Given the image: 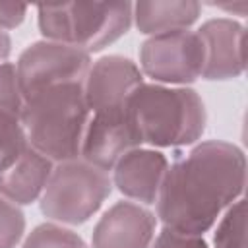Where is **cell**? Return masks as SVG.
I'll list each match as a JSON object with an SVG mask.
<instances>
[{"mask_svg":"<svg viewBox=\"0 0 248 248\" xmlns=\"http://www.w3.org/2000/svg\"><path fill=\"white\" fill-rule=\"evenodd\" d=\"M246 159L238 145L209 140L174 159L167 169L157 217L165 227L200 234L207 232L221 213L242 198Z\"/></svg>","mask_w":248,"mask_h":248,"instance_id":"cell-1","label":"cell"},{"mask_svg":"<svg viewBox=\"0 0 248 248\" xmlns=\"http://www.w3.org/2000/svg\"><path fill=\"white\" fill-rule=\"evenodd\" d=\"M89 118L83 83L45 89L27 99L21 110L29 145L52 163L79 159Z\"/></svg>","mask_w":248,"mask_h":248,"instance_id":"cell-2","label":"cell"},{"mask_svg":"<svg viewBox=\"0 0 248 248\" xmlns=\"http://www.w3.org/2000/svg\"><path fill=\"white\" fill-rule=\"evenodd\" d=\"M126 108L141 141L153 147L196 143L207 124L205 105L192 87L141 83L128 97Z\"/></svg>","mask_w":248,"mask_h":248,"instance_id":"cell-3","label":"cell"},{"mask_svg":"<svg viewBox=\"0 0 248 248\" xmlns=\"http://www.w3.org/2000/svg\"><path fill=\"white\" fill-rule=\"evenodd\" d=\"M39 31L46 41L99 52L128 33L134 19L132 2H62L37 8Z\"/></svg>","mask_w":248,"mask_h":248,"instance_id":"cell-4","label":"cell"},{"mask_svg":"<svg viewBox=\"0 0 248 248\" xmlns=\"http://www.w3.org/2000/svg\"><path fill=\"white\" fill-rule=\"evenodd\" d=\"M112 192V180L83 159L56 163L41 196V211L56 223L81 225L93 217Z\"/></svg>","mask_w":248,"mask_h":248,"instance_id":"cell-5","label":"cell"},{"mask_svg":"<svg viewBox=\"0 0 248 248\" xmlns=\"http://www.w3.org/2000/svg\"><path fill=\"white\" fill-rule=\"evenodd\" d=\"M89 66L91 54L79 48L52 41H37L29 45L19 54L16 66L23 101L56 85L83 83Z\"/></svg>","mask_w":248,"mask_h":248,"instance_id":"cell-6","label":"cell"},{"mask_svg":"<svg viewBox=\"0 0 248 248\" xmlns=\"http://www.w3.org/2000/svg\"><path fill=\"white\" fill-rule=\"evenodd\" d=\"M141 72L161 83H194L203 70V45L198 33L180 29L153 35L140 48Z\"/></svg>","mask_w":248,"mask_h":248,"instance_id":"cell-7","label":"cell"},{"mask_svg":"<svg viewBox=\"0 0 248 248\" xmlns=\"http://www.w3.org/2000/svg\"><path fill=\"white\" fill-rule=\"evenodd\" d=\"M141 143L140 132L126 107L93 112L83 136L79 159L101 170H110L120 157L138 149Z\"/></svg>","mask_w":248,"mask_h":248,"instance_id":"cell-8","label":"cell"},{"mask_svg":"<svg viewBox=\"0 0 248 248\" xmlns=\"http://www.w3.org/2000/svg\"><path fill=\"white\" fill-rule=\"evenodd\" d=\"M143 83L136 62L126 56L110 54L95 60L83 81L85 103L91 112L126 107L128 97Z\"/></svg>","mask_w":248,"mask_h":248,"instance_id":"cell-9","label":"cell"},{"mask_svg":"<svg viewBox=\"0 0 248 248\" xmlns=\"http://www.w3.org/2000/svg\"><path fill=\"white\" fill-rule=\"evenodd\" d=\"M196 33L203 45V79L225 81L244 74L246 62L242 23L229 17H215L202 23Z\"/></svg>","mask_w":248,"mask_h":248,"instance_id":"cell-10","label":"cell"},{"mask_svg":"<svg viewBox=\"0 0 248 248\" xmlns=\"http://www.w3.org/2000/svg\"><path fill=\"white\" fill-rule=\"evenodd\" d=\"M157 217L134 202H116L97 221L91 248H149Z\"/></svg>","mask_w":248,"mask_h":248,"instance_id":"cell-11","label":"cell"},{"mask_svg":"<svg viewBox=\"0 0 248 248\" xmlns=\"http://www.w3.org/2000/svg\"><path fill=\"white\" fill-rule=\"evenodd\" d=\"M169 161L155 149H132L114 165V186L130 200L151 205L157 202Z\"/></svg>","mask_w":248,"mask_h":248,"instance_id":"cell-12","label":"cell"},{"mask_svg":"<svg viewBox=\"0 0 248 248\" xmlns=\"http://www.w3.org/2000/svg\"><path fill=\"white\" fill-rule=\"evenodd\" d=\"M52 169V161L29 145L8 170L0 172V196L16 205L37 202L46 188Z\"/></svg>","mask_w":248,"mask_h":248,"instance_id":"cell-13","label":"cell"},{"mask_svg":"<svg viewBox=\"0 0 248 248\" xmlns=\"http://www.w3.org/2000/svg\"><path fill=\"white\" fill-rule=\"evenodd\" d=\"M202 4L194 0H165L134 4L136 27L143 35H161L188 29L200 17Z\"/></svg>","mask_w":248,"mask_h":248,"instance_id":"cell-14","label":"cell"},{"mask_svg":"<svg viewBox=\"0 0 248 248\" xmlns=\"http://www.w3.org/2000/svg\"><path fill=\"white\" fill-rule=\"evenodd\" d=\"M29 147L21 118L0 110V172L8 170Z\"/></svg>","mask_w":248,"mask_h":248,"instance_id":"cell-15","label":"cell"},{"mask_svg":"<svg viewBox=\"0 0 248 248\" xmlns=\"http://www.w3.org/2000/svg\"><path fill=\"white\" fill-rule=\"evenodd\" d=\"M244 200L238 198L225 209L213 232L215 248H246V211Z\"/></svg>","mask_w":248,"mask_h":248,"instance_id":"cell-16","label":"cell"},{"mask_svg":"<svg viewBox=\"0 0 248 248\" xmlns=\"http://www.w3.org/2000/svg\"><path fill=\"white\" fill-rule=\"evenodd\" d=\"M21 248H87V244L72 229L56 223H41L27 234Z\"/></svg>","mask_w":248,"mask_h":248,"instance_id":"cell-17","label":"cell"},{"mask_svg":"<svg viewBox=\"0 0 248 248\" xmlns=\"http://www.w3.org/2000/svg\"><path fill=\"white\" fill-rule=\"evenodd\" d=\"M25 232L23 211L0 196V248H16Z\"/></svg>","mask_w":248,"mask_h":248,"instance_id":"cell-18","label":"cell"},{"mask_svg":"<svg viewBox=\"0 0 248 248\" xmlns=\"http://www.w3.org/2000/svg\"><path fill=\"white\" fill-rule=\"evenodd\" d=\"M23 95L17 79V70L12 62H0V110L12 112L21 118Z\"/></svg>","mask_w":248,"mask_h":248,"instance_id":"cell-19","label":"cell"},{"mask_svg":"<svg viewBox=\"0 0 248 248\" xmlns=\"http://www.w3.org/2000/svg\"><path fill=\"white\" fill-rule=\"evenodd\" d=\"M149 248H209V246L205 238L200 234H190L170 227H163Z\"/></svg>","mask_w":248,"mask_h":248,"instance_id":"cell-20","label":"cell"},{"mask_svg":"<svg viewBox=\"0 0 248 248\" xmlns=\"http://www.w3.org/2000/svg\"><path fill=\"white\" fill-rule=\"evenodd\" d=\"M27 6L21 4H0V29H14L25 19Z\"/></svg>","mask_w":248,"mask_h":248,"instance_id":"cell-21","label":"cell"},{"mask_svg":"<svg viewBox=\"0 0 248 248\" xmlns=\"http://www.w3.org/2000/svg\"><path fill=\"white\" fill-rule=\"evenodd\" d=\"M10 52H12V39L4 29H0V62L6 60Z\"/></svg>","mask_w":248,"mask_h":248,"instance_id":"cell-22","label":"cell"}]
</instances>
